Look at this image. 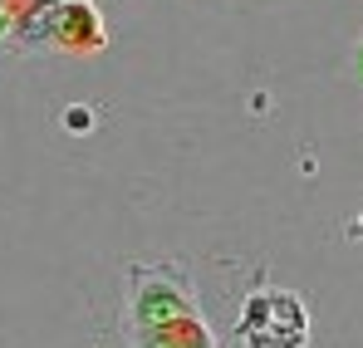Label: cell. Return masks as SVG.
Here are the masks:
<instances>
[{"mask_svg":"<svg viewBox=\"0 0 363 348\" xmlns=\"http://www.w3.org/2000/svg\"><path fill=\"white\" fill-rule=\"evenodd\" d=\"M0 30H5V25H0Z\"/></svg>","mask_w":363,"mask_h":348,"instance_id":"obj_1","label":"cell"}]
</instances>
